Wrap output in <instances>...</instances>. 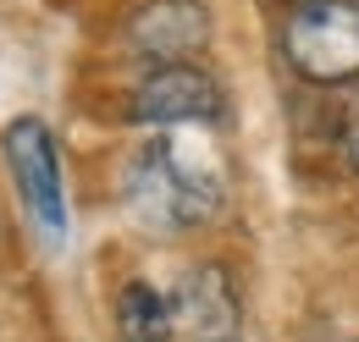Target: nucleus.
I'll return each mask as SVG.
<instances>
[{
	"label": "nucleus",
	"instance_id": "1",
	"mask_svg": "<svg viewBox=\"0 0 359 342\" xmlns=\"http://www.w3.org/2000/svg\"><path fill=\"white\" fill-rule=\"evenodd\" d=\"M226 171L222 155L194 128H161L128 166V210L149 232H182L222 210Z\"/></svg>",
	"mask_w": 359,
	"mask_h": 342
},
{
	"label": "nucleus",
	"instance_id": "2",
	"mask_svg": "<svg viewBox=\"0 0 359 342\" xmlns=\"http://www.w3.org/2000/svg\"><path fill=\"white\" fill-rule=\"evenodd\" d=\"M6 171L17 182V199L34 221V232L45 238L50 249H67V232H72V210H67V182H61V155H55V138L39 116H17L6 138Z\"/></svg>",
	"mask_w": 359,
	"mask_h": 342
},
{
	"label": "nucleus",
	"instance_id": "3",
	"mask_svg": "<svg viewBox=\"0 0 359 342\" xmlns=\"http://www.w3.org/2000/svg\"><path fill=\"white\" fill-rule=\"evenodd\" d=\"M282 55L310 83L359 78V0H304L282 28Z\"/></svg>",
	"mask_w": 359,
	"mask_h": 342
},
{
	"label": "nucleus",
	"instance_id": "4",
	"mask_svg": "<svg viewBox=\"0 0 359 342\" xmlns=\"http://www.w3.org/2000/svg\"><path fill=\"white\" fill-rule=\"evenodd\" d=\"M133 116L149 128H205L222 116V83L194 61H166L133 88Z\"/></svg>",
	"mask_w": 359,
	"mask_h": 342
},
{
	"label": "nucleus",
	"instance_id": "5",
	"mask_svg": "<svg viewBox=\"0 0 359 342\" xmlns=\"http://www.w3.org/2000/svg\"><path fill=\"white\" fill-rule=\"evenodd\" d=\"M205 39H210V11L199 0H155V6L133 11V22H128V44L155 67L199 55Z\"/></svg>",
	"mask_w": 359,
	"mask_h": 342
},
{
	"label": "nucleus",
	"instance_id": "6",
	"mask_svg": "<svg viewBox=\"0 0 359 342\" xmlns=\"http://www.w3.org/2000/svg\"><path fill=\"white\" fill-rule=\"evenodd\" d=\"M238 287H232V276H226L222 265H199V271H188L177 282V293H172V320H177V331L199 342H222L238 331Z\"/></svg>",
	"mask_w": 359,
	"mask_h": 342
},
{
	"label": "nucleus",
	"instance_id": "7",
	"mask_svg": "<svg viewBox=\"0 0 359 342\" xmlns=\"http://www.w3.org/2000/svg\"><path fill=\"white\" fill-rule=\"evenodd\" d=\"M177 320H172V299L155 293L149 282H128L116 299V337L122 342H172Z\"/></svg>",
	"mask_w": 359,
	"mask_h": 342
},
{
	"label": "nucleus",
	"instance_id": "8",
	"mask_svg": "<svg viewBox=\"0 0 359 342\" xmlns=\"http://www.w3.org/2000/svg\"><path fill=\"white\" fill-rule=\"evenodd\" d=\"M343 155L359 171V88L348 94V105H343Z\"/></svg>",
	"mask_w": 359,
	"mask_h": 342
},
{
	"label": "nucleus",
	"instance_id": "9",
	"mask_svg": "<svg viewBox=\"0 0 359 342\" xmlns=\"http://www.w3.org/2000/svg\"><path fill=\"white\" fill-rule=\"evenodd\" d=\"M282 6H304V0H282Z\"/></svg>",
	"mask_w": 359,
	"mask_h": 342
},
{
	"label": "nucleus",
	"instance_id": "10",
	"mask_svg": "<svg viewBox=\"0 0 359 342\" xmlns=\"http://www.w3.org/2000/svg\"><path fill=\"white\" fill-rule=\"evenodd\" d=\"M222 342H232V337H222Z\"/></svg>",
	"mask_w": 359,
	"mask_h": 342
}]
</instances>
